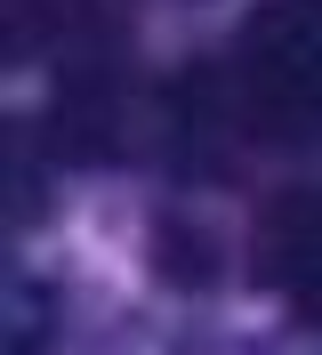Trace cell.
<instances>
[{
    "label": "cell",
    "mask_w": 322,
    "mask_h": 355,
    "mask_svg": "<svg viewBox=\"0 0 322 355\" xmlns=\"http://www.w3.org/2000/svg\"><path fill=\"white\" fill-rule=\"evenodd\" d=\"M210 130L234 146H314L322 137V0H258L226 65L210 73Z\"/></svg>",
    "instance_id": "6da1fadb"
},
{
    "label": "cell",
    "mask_w": 322,
    "mask_h": 355,
    "mask_svg": "<svg viewBox=\"0 0 322 355\" xmlns=\"http://www.w3.org/2000/svg\"><path fill=\"white\" fill-rule=\"evenodd\" d=\"M250 259H258V275H266V291H282V299L322 331V186H298V194L266 202Z\"/></svg>",
    "instance_id": "7a4b0ae2"
},
{
    "label": "cell",
    "mask_w": 322,
    "mask_h": 355,
    "mask_svg": "<svg viewBox=\"0 0 322 355\" xmlns=\"http://www.w3.org/2000/svg\"><path fill=\"white\" fill-rule=\"evenodd\" d=\"M250 355H322V331H282V339H258Z\"/></svg>",
    "instance_id": "3957f363"
}]
</instances>
